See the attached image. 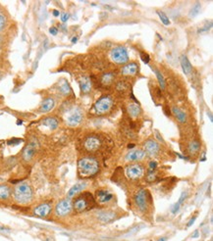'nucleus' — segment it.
<instances>
[{
    "mask_svg": "<svg viewBox=\"0 0 213 241\" xmlns=\"http://www.w3.org/2000/svg\"><path fill=\"white\" fill-rule=\"evenodd\" d=\"M86 182H79V183H77V184H75L74 186H72V188L69 190L68 193H67L68 198L74 197V196H76L78 193L82 192L84 189L86 188Z\"/></svg>",
    "mask_w": 213,
    "mask_h": 241,
    "instance_id": "f3484780",
    "label": "nucleus"
},
{
    "mask_svg": "<svg viewBox=\"0 0 213 241\" xmlns=\"http://www.w3.org/2000/svg\"><path fill=\"white\" fill-rule=\"evenodd\" d=\"M199 11H200V4H196L194 6H192V8L190 9V17H196L197 14L199 13Z\"/></svg>",
    "mask_w": 213,
    "mask_h": 241,
    "instance_id": "7c9ffc66",
    "label": "nucleus"
},
{
    "mask_svg": "<svg viewBox=\"0 0 213 241\" xmlns=\"http://www.w3.org/2000/svg\"><path fill=\"white\" fill-rule=\"evenodd\" d=\"M172 113L179 121H181V123H186V121H187V115L182 111V110H180L179 108H177V107H173Z\"/></svg>",
    "mask_w": 213,
    "mask_h": 241,
    "instance_id": "393cba45",
    "label": "nucleus"
},
{
    "mask_svg": "<svg viewBox=\"0 0 213 241\" xmlns=\"http://www.w3.org/2000/svg\"><path fill=\"white\" fill-rule=\"evenodd\" d=\"M155 178H156V176H155L154 174V171H150L147 172V176H146V180H147V181H153L155 180Z\"/></svg>",
    "mask_w": 213,
    "mask_h": 241,
    "instance_id": "473e14b6",
    "label": "nucleus"
},
{
    "mask_svg": "<svg viewBox=\"0 0 213 241\" xmlns=\"http://www.w3.org/2000/svg\"><path fill=\"white\" fill-rule=\"evenodd\" d=\"M117 217V214L114 211H109V210H102L96 213V218L102 224H108L115 220Z\"/></svg>",
    "mask_w": 213,
    "mask_h": 241,
    "instance_id": "f8f14e48",
    "label": "nucleus"
},
{
    "mask_svg": "<svg viewBox=\"0 0 213 241\" xmlns=\"http://www.w3.org/2000/svg\"><path fill=\"white\" fill-rule=\"evenodd\" d=\"M49 32L52 35H56L57 34H58V28H55V26H52V28H49Z\"/></svg>",
    "mask_w": 213,
    "mask_h": 241,
    "instance_id": "79ce46f5",
    "label": "nucleus"
},
{
    "mask_svg": "<svg viewBox=\"0 0 213 241\" xmlns=\"http://www.w3.org/2000/svg\"><path fill=\"white\" fill-rule=\"evenodd\" d=\"M199 149H200V143H199L197 140H194L190 145H188V150H190V153H192V154L196 153Z\"/></svg>",
    "mask_w": 213,
    "mask_h": 241,
    "instance_id": "cd10ccee",
    "label": "nucleus"
},
{
    "mask_svg": "<svg viewBox=\"0 0 213 241\" xmlns=\"http://www.w3.org/2000/svg\"><path fill=\"white\" fill-rule=\"evenodd\" d=\"M153 72L155 73V75H156L157 77V79H158V83H159V85H160L161 88H164L165 87V79H164V77L163 75L161 74L160 72H159L157 69H153Z\"/></svg>",
    "mask_w": 213,
    "mask_h": 241,
    "instance_id": "c85d7f7f",
    "label": "nucleus"
},
{
    "mask_svg": "<svg viewBox=\"0 0 213 241\" xmlns=\"http://www.w3.org/2000/svg\"><path fill=\"white\" fill-rule=\"evenodd\" d=\"M143 168L139 164H133L126 169V176L131 180H139L143 176Z\"/></svg>",
    "mask_w": 213,
    "mask_h": 241,
    "instance_id": "1a4fd4ad",
    "label": "nucleus"
},
{
    "mask_svg": "<svg viewBox=\"0 0 213 241\" xmlns=\"http://www.w3.org/2000/svg\"><path fill=\"white\" fill-rule=\"evenodd\" d=\"M197 237H199V231L196 229V230H194V234L192 235V238H197Z\"/></svg>",
    "mask_w": 213,
    "mask_h": 241,
    "instance_id": "c03bdc74",
    "label": "nucleus"
},
{
    "mask_svg": "<svg viewBox=\"0 0 213 241\" xmlns=\"http://www.w3.org/2000/svg\"><path fill=\"white\" fill-rule=\"evenodd\" d=\"M180 208H181V205H180L178 202L175 203V204L172 206V208H171V213L174 214V215H176L177 213H179Z\"/></svg>",
    "mask_w": 213,
    "mask_h": 241,
    "instance_id": "2f4dec72",
    "label": "nucleus"
},
{
    "mask_svg": "<svg viewBox=\"0 0 213 241\" xmlns=\"http://www.w3.org/2000/svg\"><path fill=\"white\" fill-rule=\"evenodd\" d=\"M134 200H135V204L139 208V211L145 213V212L148 210L149 204L151 203V196H150V194L145 189H141L137 192Z\"/></svg>",
    "mask_w": 213,
    "mask_h": 241,
    "instance_id": "20e7f679",
    "label": "nucleus"
},
{
    "mask_svg": "<svg viewBox=\"0 0 213 241\" xmlns=\"http://www.w3.org/2000/svg\"><path fill=\"white\" fill-rule=\"evenodd\" d=\"M145 156V152L143 150H135L132 151L126 156V159L128 161H139L141 159H143Z\"/></svg>",
    "mask_w": 213,
    "mask_h": 241,
    "instance_id": "a211bd4d",
    "label": "nucleus"
},
{
    "mask_svg": "<svg viewBox=\"0 0 213 241\" xmlns=\"http://www.w3.org/2000/svg\"><path fill=\"white\" fill-rule=\"evenodd\" d=\"M113 81H114V75L112 74H106L101 78V83L103 85H111Z\"/></svg>",
    "mask_w": 213,
    "mask_h": 241,
    "instance_id": "a878e982",
    "label": "nucleus"
},
{
    "mask_svg": "<svg viewBox=\"0 0 213 241\" xmlns=\"http://www.w3.org/2000/svg\"><path fill=\"white\" fill-rule=\"evenodd\" d=\"M196 217H192V219H190V222L188 223L187 226H188V227L192 226V225L194 224V222H196Z\"/></svg>",
    "mask_w": 213,
    "mask_h": 241,
    "instance_id": "37998d69",
    "label": "nucleus"
},
{
    "mask_svg": "<svg viewBox=\"0 0 213 241\" xmlns=\"http://www.w3.org/2000/svg\"><path fill=\"white\" fill-rule=\"evenodd\" d=\"M157 14H158V16H159V18H160L161 22L164 24V25H165V26L170 25V21H169V19H168V17L166 16L165 13L161 12V11H157Z\"/></svg>",
    "mask_w": 213,
    "mask_h": 241,
    "instance_id": "c756f323",
    "label": "nucleus"
},
{
    "mask_svg": "<svg viewBox=\"0 0 213 241\" xmlns=\"http://www.w3.org/2000/svg\"><path fill=\"white\" fill-rule=\"evenodd\" d=\"M11 195L10 186L6 184H0V200H7Z\"/></svg>",
    "mask_w": 213,
    "mask_h": 241,
    "instance_id": "b1692460",
    "label": "nucleus"
},
{
    "mask_svg": "<svg viewBox=\"0 0 213 241\" xmlns=\"http://www.w3.org/2000/svg\"><path fill=\"white\" fill-rule=\"evenodd\" d=\"M180 61H181V66H182V69H183L184 73L188 76V75L192 73V65H190L188 59L187 58V56H185V55H182Z\"/></svg>",
    "mask_w": 213,
    "mask_h": 241,
    "instance_id": "aec40b11",
    "label": "nucleus"
},
{
    "mask_svg": "<svg viewBox=\"0 0 213 241\" xmlns=\"http://www.w3.org/2000/svg\"><path fill=\"white\" fill-rule=\"evenodd\" d=\"M139 229H141V227H137V226H136V227H135V228H133L131 231H129L128 234H126V236H130V235H133V234H135V233H137V231H139Z\"/></svg>",
    "mask_w": 213,
    "mask_h": 241,
    "instance_id": "ea45409f",
    "label": "nucleus"
},
{
    "mask_svg": "<svg viewBox=\"0 0 213 241\" xmlns=\"http://www.w3.org/2000/svg\"><path fill=\"white\" fill-rule=\"evenodd\" d=\"M83 116H84L83 111L80 108L73 107L66 114L65 117L66 123L68 125H70V127H76L83 120Z\"/></svg>",
    "mask_w": 213,
    "mask_h": 241,
    "instance_id": "39448f33",
    "label": "nucleus"
},
{
    "mask_svg": "<svg viewBox=\"0 0 213 241\" xmlns=\"http://www.w3.org/2000/svg\"><path fill=\"white\" fill-rule=\"evenodd\" d=\"M78 41V36H74L72 38V43H76Z\"/></svg>",
    "mask_w": 213,
    "mask_h": 241,
    "instance_id": "49530a36",
    "label": "nucleus"
},
{
    "mask_svg": "<svg viewBox=\"0 0 213 241\" xmlns=\"http://www.w3.org/2000/svg\"><path fill=\"white\" fill-rule=\"evenodd\" d=\"M95 199L90 192H85L81 194L75 199L73 203V209L77 213H83V212L88 210L90 208H94L95 205Z\"/></svg>",
    "mask_w": 213,
    "mask_h": 241,
    "instance_id": "7ed1b4c3",
    "label": "nucleus"
},
{
    "mask_svg": "<svg viewBox=\"0 0 213 241\" xmlns=\"http://www.w3.org/2000/svg\"><path fill=\"white\" fill-rule=\"evenodd\" d=\"M73 204L69 199H64L57 203L55 207V214L57 217H66L72 212Z\"/></svg>",
    "mask_w": 213,
    "mask_h": 241,
    "instance_id": "6e6552de",
    "label": "nucleus"
},
{
    "mask_svg": "<svg viewBox=\"0 0 213 241\" xmlns=\"http://www.w3.org/2000/svg\"><path fill=\"white\" fill-rule=\"evenodd\" d=\"M145 153H147L149 156H156L160 150V146L153 139H148L145 143Z\"/></svg>",
    "mask_w": 213,
    "mask_h": 241,
    "instance_id": "4468645a",
    "label": "nucleus"
},
{
    "mask_svg": "<svg viewBox=\"0 0 213 241\" xmlns=\"http://www.w3.org/2000/svg\"><path fill=\"white\" fill-rule=\"evenodd\" d=\"M137 71H139V65L136 63H130L122 68L121 74L123 76H135Z\"/></svg>",
    "mask_w": 213,
    "mask_h": 241,
    "instance_id": "dca6fc26",
    "label": "nucleus"
},
{
    "mask_svg": "<svg viewBox=\"0 0 213 241\" xmlns=\"http://www.w3.org/2000/svg\"><path fill=\"white\" fill-rule=\"evenodd\" d=\"M59 11L58 10H53V15H54L55 17H58L59 16Z\"/></svg>",
    "mask_w": 213,
    "mask_h": 241,
    "instance_id": "a18cd8bd",
    "label": "nucleus"
},
{
    "mask_svg": "<svg viewBox=\"0 0 213 241\" xmlns=\"http://www.w3.org/2000/svg\"><path fill=\"white\" fill-rule=\"evenodd\" d=\"M59 90H60V92L64 95H69L71 93V91H72V90H71L70 85H69V83L66 81H63V83L60 85Z\"/></svg>",
    "mask_w": 213,
    "mask_h": 241,
    "instance_id": "bb28decb",
    "label": "nucleus"
},
{
    "mask_svg": "<svg viewBox=\"0 0 213 241\" xmlns=\"http://www.w3.org/2000/svg\"><path fill=\"white\" fill-rule=\"evenodd\" d=\"M13 195H14V199L17 203L25 205L33 200L34 192H33V189L30 186V184L26 182H22L15 186Z\"/></svg>",
    "mask_w": 213,
    "mask_h": 241,
    "instance_id": "f03ea898",
    "label": "nucleus"
},
{
    "mask_svg": "<svg viewBox=\"0 0 213 241\" xmlns=\"http://www.w3.org/2000/svg\"><path fill=\"white\" fill-rule=\"evenodd\" d=\"M148 165H149V170H150V171H154V170L157 168V163L155 162V161H150Z\"/></svg>",
    "mask_w": 213,
    "mask_h": 241,
    "instance_id": "58836bf2",
    "label": "nucleus"
},
{
    "mask_svg": "<svg viewBox=\"0 0 213 241\" xmlns=\"http://www.w3.org/2000/svg\"><path fill=\"white\" fill-rule=\"evenodd\" d=\"M101 146V141L97 136H88L84 141V148L88 152H94L98 150Z\"/></svg>",
    "mask_w": 213,
    "mask_h": 241,
    "instance_id": "9d476101",
    "label": "nucleus"
},
{
    "mask_svg": "<svg viewBox=\"0 0 213 241\" xmlns=\"http://www.w3.org/2000/svg\"><path fill=\"white\" fill-rule=\"evenodd\" d=\"M69 17H70V15H69L68 13H63V14L61 15V21L63 22V23H66V22L68 21Z\"/></svg>",
    "mask_w": 213,
    "mask_h": 241,
    "instance_id": "a19ab883",
    "label": "nucleus"
},
{
    "mask_svg": "<svg viewBox=\"0 0 213 241\" xmlns=\"http://www.w3.org/2000/svg\"><path fill=\"white\" fill-rule=\"evenodd\" d=\"M113 106V99L109 96H103L95 102L94 108L96 114L103 115L108 113Z\"/></svg>",
    "mask_w": 213,
    "mask_h": 241,
    "instance_id": "423d86ee",
    "label": "nucleus"
},
{
    "mask_svg": "<svg viewBox=\"0 0 213 241\" xmlns=\"http://www.w3.org/2000/svg\"><path fill=\"white\" fill-rule=\"evenodd\" d=\"M78 171L82 178H90L96 174L99 171L98 162L94 158L86 157L78 162Z\"/></svg>",
    "mask_w": 213,
    "mask_h": 241,
    "instance_id": "f257e3e1",
    "label": "nucleus"
},
{
    "mask_svg": "<svg viewBox=\"0 0 213 241\" xmlns=\"http://www.w3.org/2000/svg\"><path fill=\"white\" fill-rule=\"evenodd\" d=\"M5 24H6V20H5V17L3 15L0 14V30H2L5 26Z\"/></svg>",
    "mask_w": 213,
    "mask_h": 241,
    "instance_id": "e433bc0d",
    "label": "nucleus"
},
{
    "mask_svg": "<svg viewBox=\"0 0 213 241\" xmlns=\"http://www.w3.org/2000/svg\"><path fill=\"white\" fill-rule=\"evenodd\" d=\"M211 26H212V23H211V22L209 23V25H208V23H206L205 26H203V28H199L198 32H207V30H209V28H211Z\"/></svg>",
    "mask_w": 213,
    "mask_h": 241,
    "instance_id": "c9c22d12",
    "label": "nucleus"
},
{
    "mask_svg": "<svg viewBox=\"0 0 213 241\" xmlns=\"http://www.w3.org/2000/svg\"><path fill=\"white\" fill-rule=\"evenodd\" d=\"M113 197H114V195L106 189H98L95 191L94 194L95 201L99 204H106V203L110 202Z\"/></svg>",
    "mask_w": 213,
    "mask_h": 241,
    "instance_id": "9b49d317",
    "label": "nucleus"
},
{
    "mask_svg": "<svg viewBox=\"0 0 213 241\" xmlns=\"http://www.w3.org/2000/svg\"><path fill=\"white\" fill-rule=\"evenodd\" d=\"M135 146H136L135 144H129V145H128V148H129V149H133V148H134Z\"/></svg>",
    "mask_w": 213,
    "mask_h": 241,
    "instance_id": "de8ad7c7",
    "label": "nucleus"
},
{
    "mask_svg": "<svg viewBox=\"0 0 213 241\" xmlns=\"http://www.w3.org/2000/svg\"><path fill=\"white\" fill-rule=\"evenodd\" d=\"M187 198H188V192L187 191H186V192H182L181 196H180V198H179V200H178V203H179L180 205H182L184 202H185Z\"/></svg>",
    "mask_w": 213,
    "mask_h": 241,
    "instance_id": "72a5a7b5",
    "label": "nucleus"
},
{
    "mask_svg": "<svg viewBox=\"0 0 213 241\" xmlns=\"http://www.w3.org/2000/svg\"><path fill=\"white\" fill-rule=\"evenodd\" d=\"M167 240V237H162V238H160V239H158L157 241H166Z\"/></svg>",
    "mask_w": 213,
    "mask_h": 241,
    "instance_id": "09e8293b",
    "label": "nucleus"
},
{
    "mask_svg": "<svg viewBox=\"0 0 213 241\" xmlns=\"http://www.w3.org/2000/svg\"><path fill=\"white\" fill-rule=\"evenodd\" d=\"M80 87L83 93H88L92 88V81L88 77H82L80 79Z\"/></svg>",
    "mask_w": 213,
    "mask_h": 241,
    "instance_id": "6ab92c4d",
    "label": "nucleus"
},
{
    "mask_svg": "<svg viewBox=\"0 0 213 241\" xmlns=\"http://www.w3.org/2000/svg\"><path fill=\"white\" fill-rule=\"evenodd\" d=\"M111 59L115 62L116 64H120V65H124L127 64L129 61V56L128 52L125 47L123 46H117L114 49L111 50Z\"/></svg>",
    "mask_w": 213,
    "mask_h": 241,
    "instance_id": "0eeeda50",
    "label": "nucleus"
},
{
    "mask_svg": "<svg viewBox=\"0 0 213 241\" xmlns=\"http://www.w3.org/2000/svg\"><path fill=\"white\" fill-rule=\"evenodd\" d=\"M128 113L131 117L136 118V117L139 116V114L141 113V107H139V104H137V103L130 104L128 107Z\"/></svg>",
    "mask_w": 213,
    "mask_h": 241,
    "instance_id": "5701e85b",
    "label": "nucleus"
},
{
    "mask_svg": "<svg viewBox=\"0 0 213 241\" xmlns=\"http://www.w3.org/2000/svg\"><path fill=\"white\" fill-rule=\"evenodd\" d=\"M21 142H22L21 139L13 138V139H11V140H9L7 143H8V145H16V144H19V143H21Z\"/></svg>",
    "mask_w": 213,
    "mask_h": 241,
    "instance_id": "4c0bfd02",
    "label": "nucleus"
},
{
    "mask_svg": "<svg viewBox=\"0 0 213 241\" xmlns=\"http://www.w3.org/2000/svg\"><path fill=\"white\" fill-rule=\"evenodd\" d=\"M35 150H36V143H35V141H32V142L29 143L23 150L24 160H26V161L32 160V158L35 154Z\"/></svg>",
    "mask_w": 213,
    "mask_h": 241,
    "instance_id": "2eb2a0df",
    "label": "nucleus"
},
{
    "mask_svg": "<svg viewBox=\"0 0 213 241\" xmlns=\"http://www.w3.org/2000/svg\"><path fill=\"white\" fill-rule=\"evenodd\" d=\"M141 60L145 62V64H148V62L150 61V57H149V55H148L147 53H141Z\"/></svg>",
    "mask_w": 213,
    "mask_h": 241,
    "instance_id": "f704fd0d",
    "label": "nucleus"
},
{
    "mask_svg": "<svg viewBox=\"0 0 213 241\" xmlns=\"http://www.w3.org/2000/svg\"><path fill=\"white\" fill-rule=\"evenodd\" d=\"M54 100L52 98H46L44 99L42 101L40 105V111L43 112V113H46V112H49L51 111L54 107Z\"/></svg>",
    "mask_w": 213,
    "mask_h": 241,
    "instance_id": "4be33fe9",
    "label": "nucleus"
},
{
    "mask_svg": "<svg viewBox=\"0 0 213 241\" xmlns=\"http://www.w3.org/2000/svg\"><path fill=\"white\" fill-rule=\"evenodd\" d=\"M51 204L50 203H42V204L38 205L34 209V214L36 217L39 218H45L51 213Z\"/></svg>",
    "mask_w": 213,
    "mask_h": 241,
    "instance_id": "ddd939ff",
    "label": "nucleus"
},
{
    "mask_svg": "<svg viewBox=\"0 0 213 241\" xmlns=\"http://www.w3.org/2000/svg\"><path fill=\"white\" fill-rule=\"evenodd\" d=\"M41 125H44V127H47L48 129L54 130L58 127L59 123L55 118H46L41 121Z\"/></svg>",
    "mask_w": 213,
    "mask_h": 241,
    "instance_id": "412c9836",
    "label": "nucleus"
}]
</instances>
